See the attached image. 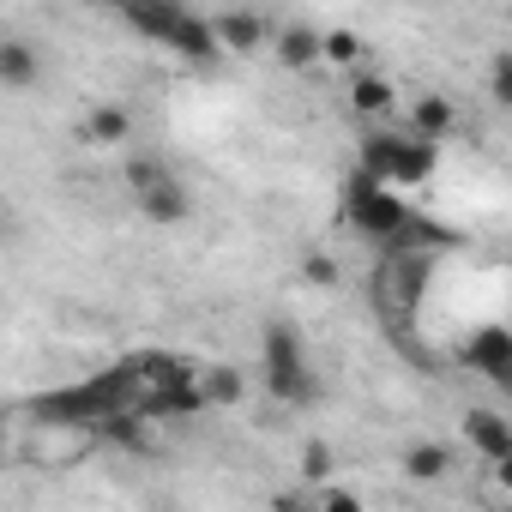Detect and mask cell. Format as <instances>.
Returning a JSON list of instances; mask_svg holds the SVG:
<instances>
[{"mask_svg": "<svg viewBox=\"0 0 512 512\" xmlns=\"http://www.w3.org/2000/svg\"><path fill=\"white\" fill-rule=\"evenodd\" d=\"M488 85H494V103H512V55H506V49L494 55V73H488Z\"/></svg>", "mask_w": 512, "mask_h": 512, "instance_id": "25", "label": "cell"}, {"mask_svg": "<svg viewBox=\"0 0 512 512\" xmlns=\"http://www.w3.org/2000/svg\"><path fill=\"white\" fill-rule=\"evenodd\" d=\"M446 470H452V452H446L440 440H416V446L404 452V476H410V482H446Z\"/></svg>", "mask_w": 512, "mask_h": 512, "instance_id": "17", "label": "cell"}, {"mask_svg": "<svg viewBox=\"0 0 512 512\" xmlns=\"http://www.w3.org/2000/svg\"><path fill=\"white\" fill-rule=\"evenodd\" d=\"M79 139H85V145H97V151L127 145V139H133V109H127V103H97V109L79 121Z\"/></svg>", "mask_w": 512, "mask_h": 512, "instance_id": "9", "label": "cell"}, {"mask_svg": "<svg viewBox=\"0 0 512 512\" xmlns=\"http://www.w3.org/2000/svg\"><path fill=\"white\" fill-rule=\"evenodd\" d=\"M392 103H398L392 79H380V73H356V85H350V109H356V115H386Z\"/></svg>", "mask_w": 512, "mask_h": 512, "instance_id": "18", "label": "cell"}, {"mask_svg": "<svg viewBox=\"0 0 512 512\" xmlns=\"http://www.w3.org/2000/svg\"><path fill=\"white\" fill-rule=\"evenodd\" d=\"M169 175H175V169H163L157 157H127V169H121V187H127L133 199H145V193H157Z\"/></svg>", "mask_w": 512, "mask_h": 512, "instance_id": "20", "label": "cell"}, {"mask_svg": "<svg viewBox=\"0 0 512 512\" xmlns=\"http://www.w3.org/2000/svg\"><path fill=\"white\" fill-rule=\"evenodd\" d=\"M199 398H205V404H241V398H247V374H241L235 362L199 368Z\"/></svg>", "mask_w": 512, "mask_h": 512, "instance_id": "16", "label": "cell"}, {"mask_svg": "<svg viewBox=\"0 0 512 512\" xmlns=\"http://www.w3.org/2000/svg\"><path fill=\"white\" fill-rule=\"evenodd\" d=\"M458 133V109H452V97H440V91H422L416 103H410V139H422V145H440V139H452Z\"/></svg>", "mask_w": 512, "mask_h": 512, "instance_id": "7", "label": "cell"}, {"mask_svg": "<svg viewBox=\"0 0 512 512\" xmlns=\"http://www.w3.org/2000/svg\"><path fill=\"white\" fill-rule=\"evenodd\" d=\"M37 79H43L37 43H25V37H0V85H7V91H31Z\"/></svg>", "mask_w": 512, "mask_h": 512, "instance_id": "11", "label": "cell"}, {"mask_svg": "<svg viewBox=\"0 0 512 512\" xmlns=\"http://www.w3.org/2000/svg\"><path fill=\"white\" fill-rule=\"evenodd\" d=\"M139 211H145L151 223H163V229H169V223H187V217H193V193L169 175L157 193H145V199H139Z\"/></svg>", "mask_w": 512, "mask_h": 512, "instance_id": "15", "label": "cell"}, {"mask_svg": "<svg viewBox=\"0 0 512 512\" xmlns=\"http://www.w3.org/2000/svg\"><path fill=\"white\" fill-rule=\"evenodd\" d=\"M163 49H175V55H181V61H193V67H205V61H217V37H211V19L187 7V13L175 19V31L163 37Z\"/></svg>", "mask_w": 512, "mask_h": 512, "instance_id": "8", "label": "cell"}, {"mask_svg": "<svg viewBox=\"0 0 512 512\" xmlns=\"http://www.w3.org/2000/svg\"><path fill=\"white\" fill-rule=\"evenodd\" d=\"M422 290H428V253L392 247V253H386V266H380V278H374L380 308H386V314H410V308L422 302Z\"/></svg>", "mask_w": 512, "mask_h": 512, "instance_id": "2", "label": "cell"}, {"mask_svg": "<svg viewBox=\"0 0 512 512\" xmlns=\"http://www.w3.org/2000/svg\"><path fill=\"white\" fill-rule=\"evenodd\" d=\"M392 151H398V133H368V139H362V157H356V175H368V181L386 187V175H392Z\"/></svg>", "mask_w": 512, "mask_h": 512, "instance_id": "19", "label": "cell"}, {"mask_svg": "<svg viewBox=\"0 0 512 512\" xmlns=\"http://www.w3.org/2000/svg\"><path fill=\"white\" fill-rule=\"evenodd\" d=\"M302 278H308L314 290H338V284H344V272H338L332 253H308V260H302Z\"/></svg>", "mask_w": 512, "mask_h": 512, "instance_id": "23", "label": "cell"}, {"mask_svg": "<svg viewBox=\"0 0 512 512\" xmlns=\"http://www.w3.org/2000/svg\"><path fill=\"white\" fill-rule=\"evenodd\" d=\"M211 37H217V55H253V49L272 43V25L260 13H217Z\"/></svg>", "mask_w": 512, "mask_h": 512, "instance_id": "5", "label": "cell"}, {"mask_svg": "<svg viewBox=\"0 0 512 512\" xmlns=\"http://www.w3.org/2000/svg\"><path fill=\"white\" fill-rule=\"evenodd\" d=\"M464 368L482 374V380H494V386H506V380H512V332H506V326H482V332L464 344Z\"/></svg>", "mask_w": 512, "mask_h": 512, "instance_id": "4", "label": "cell"}, {"mask_svg": "<svg viewBox=\"0 0 512 512\" xmlns=\"http://www.w3.org/2000/svg\"><path fill=\"white\" fill-rule=\"evenodd\" d=\"M320 61L356 67V61H362V37H356V31H320Z\"/></svg>", "mask_w": 512, "mask_h": 512, "instance_id": "21", "label": "cell"}, {"mask_svg": "<svg viewBox=\"0 0 512 512\" xmlns=\"http://www.w3.org/2000/svg\"><path fill=\"white\" fill-rule=\"evenodd\" d=\"M181 13H187V7H175V0H133V7L121 13V25L139 31V37H151V43H163V37L175 31Z\"/></svg>", "mask_w": 512, "mask_h": 512, "instance_id": "14", "label": "cell"}, {"mask_svg": "<svg viewBox=\"0 0 512 512\" xmlns=\"http://www.w3.org/2000/svg\"><path fill=\"white\" fill-rule=\"evenodd\" d=\"M272 55L284 61V67H314L320 61V25H308V19H290V25H278L272 31Z\"/></svg>", "mask_w": 512, "mask_h": 512, "instance_id": "12", "label": "cell"}, {"mask_svg": "<svg viewBox=\"0 0 512 512\" xmlns=\"http://www.w3.org/2000/svg\"><path fill=\"white\" fill-rule=\"evenodd\" d=\"M434 163H440V145H422V139L398 133V151H392V175H386V187H422V181L434 175Z\"/></svg>", "mask_w": 512, "mask_h": 512, "instance_id": "10", "label": "cell"}, {"mask_svg": "<svg viewBox=\"0 0 512 512\" xmlns=\"http://www.w3.org/2000/svg\"><path fill=\"white\" fill-rule=\"evenodd\" d=\"M314 512H368L362 506V494H350V488H320V506Z\"/></svg>", "mask_w": 512, "mask_h": 512, "instance_id": "24", "label": "cell"}, {"mask_svg": "<svg viewBox=\"0 0 512 512\" xmlns=\"http://www.w3.org/2000/svg\"><path fill=\"white\" fill-rule=\"evenodd\" d=\"M260 356H266V374H284V368H308V350H302V332L290 320H272L266 338H260Z\"/></svg>", "mask_w": 512, "mask_h": 512, "instance_id": "13", "label": "cell"}, {"mask_svg": "<svg viewBox=\"0 0 512 512\" xmlns=\"http://www.w3.org/2000/svg\"><path fill=\"white\" fill-rule=\"evenodd\" d=\"M344 211H350V223H356L368 241H398L404 223H410V205H404L392 187L368 181V175H350V187H344Z\"/></svg>", "mask_w": 512, "mask_h": 512, "instance_id": "1", "label": "cell"}, {"mask_svg": "<svg viewBox=\"0 0 512 512\" xmlns=\"http://www.w3.org/2000/svg\"><path fill=\"white\" fill-rule=\"evenodd\" d=\"M302 482H314V488L332 482V446H326V440H308V446H302Z\"/></svg>", "mask_w": 512, "mask_h": 512, "instance_id": "22", "label": "cell"}, {"mask_svg": "<svg viewBox=\"0 0 512 512\" xmlns=\"http://www.w3.org/2000/svg\"><path fill=\"white\" fill-rule=\"evenodd\" d=\"M464 440L488 458V464H512V422L500 410H464Z\"/></svg>", "mask_w": 512, "mask_h": 512, "instance_id": "6", "label": "cell"}, {"mask_svg": "<svg viewBox=\"0 0 512 512\" xmlns=\"http://www.w3.org/2000/svg\"><path fill=\"white\" fill-rule=\"evenodd\" d=\"M139 410H151V416H199V410H205V398H199V368L169 362V374L145 392Z\"/></svg>", "mask_w": 512, "mask_h": 512, "instance_id": "3", "label": "cell"}]
</instances>
